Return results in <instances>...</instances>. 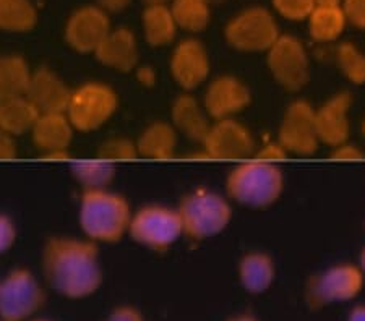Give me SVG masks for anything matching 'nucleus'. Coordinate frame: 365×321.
Masks as SVG:
<instances>
[{
	"mask_svg": "<svg viewBox=\"0 0 365 321\" xmlns=\"http://www.w3.org/2000/svg\"><path fill=\"white\" fill-rule=\"evenodd\" d=\"M170 124L175 128V132L182 133L185 138L203 143L213 120L206 112L203 102L192 96V93L184 91L174 99L173 106H170Z\"/></svg>",
	"mask_w": 365,
	"mask_h": 321,
	"instance_id": "a211bd4d",
	"label": "nucleus"
},
{
	"mask_svg": "<svg viewBox=\"0 0 365 321\" xmlns=\"http://www.w3.org/2000/svg\"><path fill=\"white\" fill-rule=\"evenodd\" d=\"M41 157L47 161H68L72 156H70L68 149H58V151H51V153L41 154Z\"/></svg>",
	"mask_w": 365,
	"mask_h": 321,
	"instance_id": "ea45409f",
	"label": "nucleus"
},
{
	"mask_svg": "<svg viewBox=\"0 0 365 321\" xmlns=\"http://www.w3.org/2000/svg\"><path fill=\"white\" fill-rule=\"evenodd\" d=\"M351 107L352 98L349 93H338L315 109V124L322 144L334 148L349 140Z\"/></svg>",
	"mask_w": 365,
	"mask_h": 321,
	"instance_id": "dca6fc26",
	"label": "nucleus"
},
{
	"mask_svg": "<svg viewBox=\"0 0 365 321\" xmlns=\"http://www.w3.org/2000/svg\"><path fill=\"white\" fill-rule=\"evenodd\" d=\"M364 133H365V124H364Z\"/></svg>",
	"mask_w": 365,
	"mask_h": 321,
	"instance_id": "8fccbe9b",
	"label": "nucleus"
},
{
	"mask_svg": "<svg viewBox=\"0 0 365 321\" xmlns=\"http://www.w3.org/2000/svg\"><path fill=\"white\" fill-rule=\"evenodd\" d=\"M226 321H260V320L252 313H235L232 317H229Z\"/></svg>",
	"mask_w": 365,
	"mask_h": 321,
	"instance_id": "37998d69",
	"label": "nucleus"
},
{
	"mask_svg": "<svg viewBox=\"0 0 365 321\" xmlns=\"http://www.w3.org/2000/svg\"><path fill=\"white\" fill-rule=\"evenodd\" d=\"M203 106L211 120L235 119L252 102V93L242 80L232 75H222L206 86Z\"/></svg>",
	"mask_w": 365,
	"mask_h": 321,
	"instance_id": "ddd939ff",
	"label": "nucleus"
},
{
	"mask_svg": "<svg viewBox=\"0 0 365 321\" xmlns=\"http://www.w3.org/2000/svg\"><path fill=\"white\" fill-rule=\"evenodd\" d=\"M146 5H166L168 2H173V0H143Z\"/></svg>",
	"mask_w": 365,
	"mask_h": 321,
	"instance_id": "49530a36",
	"label": "nucleus"
},
{
	"mask_svg": "<svg viewBox=\"0 0 365 321\" xmlns=\"http://www.w3.org/2000/svg\"><path fill=\"white\" fill-rule=\"evenodd\" d=\"M365 274L359 265L338 263L310 278L305 297L310 307L320 308L331 303L352 302L361 295Z\"/></svg>",
	"mask_w": 365,
	"mask_h": 321,
	"instance_id": "6e6552de",
	"label": "nucleus"
},
{
	"mask_svg": "<svg viewBox=\"0 0 365 321\" xmlns=\"http://www.w3.org/2000/svg\"><path fill=\"white\" fill-rule=\"evenodd\" d=\"M276 11L291 21L307 20L317 7V0H273Z\"/></svg>",
	"mask_w": 365,
	"mask_h": 321,
	"instance_id": "2f4dec72",
	"label": "nucleus"
},
{
	"mask_svg": "<svg viewBox=\"0 0 365 321\" xmlns=\"http://www.w3.org/2000/svg\"><path fill=\"white\" fill-rule=\"evenodd\" d=\"M41 270L47 288L70 300L94 295L104 279L98 243L86 237H51L41 252Z\"/></svg>",
	"mask_w": 365,
	"mask_h": 321,
	"instance_id": "f257e3e1",
	"label": "nucleus"
},
{
	"mask_svg": "<svg viewBox=\"0 0 365 321\" xmlns=\"http://www.w3.org/2000/svg\"><path fill=\"white\" fill-rule=\"evenodd\" d=\"M73 179L85 190H104L113 184L115 177V164L104 159H91V161H78L73 162L72 167Z\"/></svg>",
	"mask_w": 365,
	"mask_h": 321,
	"instance_id": "bb28decb",
	"label": "nucleus"
},
{
	"mask_svg": "<svg viewBox=\"0 0 365 321\" xmlns=\"http://www.w3.org/2000/svg\"><path fill=\"white\" fill-rule=\"evenodd\" d=\"M287 154L289 153L282 148V144L279 142H269V143H264L262 148L257 149L255 157L262 161L276 162V161L284 159V157H287Z\"/></svg>",
	"mask_w": 365,
	"mask_h": 321,
	"instance_id": "c9c22d12",
	"label": "nucleus"
},
{
	"mask_svg": "<svg viewBox=\"0 0 365 321\" xmlns=\"http://www.w3.org/2000/svg\"><path fill=\"white\" fill-rule=\"evenodd\" d=\"M75 128L66 112L61 114H39L36 124L29 135L41 154L51 151L68 149L72 143Z\"/></svg>",
	"mask_w": 365,
	"mask_h": 321,
	"instance_id": "aec40b11",
	"label": "nucleus"
},
{
	"mask_svg": "<svg viewBox=\"0 0 365 321\" xmlns=\"http://www.w3.org/2000/svg\"><path fill=\"white\" fill-rule=\"evenodd\" d=\"M0 284H2V281H0Z\"/></svg>",
	"mask_w": 365,
	"mask_h": 321,
	"instance_id": "603ef678",
	"label": "nucleus"
},
{
	"mask_svg": "<svg viewBox=\"0 0 365 321\" xmlns=\"http://www.w3.org/2000/svg\"><path fill=\"white\" fill-rule=\"evenodd\" d=\"M29 321H52V320H46V318H33V320H29Z\"/></svg>",
	"mask_w": 365,
	"mask_h": 321,
	"instance_id": "09e8293b",
	"label": "nucleus"
},
{
	"mask_svg": "<svg viewBox=\"0 0 365 321\" xmlns=\"http://www.w3.org/2000/svg\"><path fill=\"white\" fill-rule=\"evenodd\" d=\"M138 80L141 85H153L155 83V72L151 68H140L138 70Z\"/></svg>",
	"mask_w": 365,
	"mask_h": 321,
	"instance_id": "79ce46f5",
	"label": "nucleus"
},
{
	"mask_svg": "<svg viewBox=\"0 0 365 321\" xmlns=\"http://www.w3.org/2000/svg\"><path fill=\"white\" fill-rule=\"evenodd\" d=\"M132 206L125 196L108 189L85 190L78 208V223L94 243H115L128 236Z\"/></svg>",
	"mask_w": 365,
	"mask_h": 321,
	"instance_id": "f03ea898",
	"label": "nucleus"
},
{
	"mask_svg": "<svg viewBox=\"0 0 365 321\" xmlns=\"http://www.w3.org/2000/svg\"><path fill=\"white\" fill-rule=\"evenodd\" d=\"M141 25L146 43L153 48L170 44L178 33V25L168 5H148L141 15Z\"/></svg>",
	"mask_w": 365,
	"mask_h": 321,
	"instance_id": "5701e85b",
	"label": "nucleus"
},
{
	"mask_svg": "<svg viewBox=\"0 0 365 321\" xmlns=\"http://www.w3.org/2000/svg\"><path fill=\"white\" fill-rule=\"evenodd\" d=\"M346 321H365V303L352 307L347 313Z\"/></svg>",
	"mask_w": 365,
	"mask_h": 321,
	"instance_id": "a19ab883",
	"label": "nucleus"
},
{
	"mask_svg": "<svg viewBox=\"0 0 365 321\" xmlns=\"http://www.w3.org/2000/svg\"><path fill=\"white\" fill-rule=\"evenodd\" d=\"M336 63L341 73L354 85H365V54L354 44L344 43L336 49Z\"/></svg>",
	"mask_w": 365,
	"mask_h": 321,
	"instance_id": "c756f323",
	"label": "nucleus"
},
{
	"mask_svg": "<svg viewBox=\"0 0 365 321\" xmlns=\"http://www.w3.org/2000/svg\"><path fill=\"white\" fill-rule=\"evenodd\" d=\"M278 142L289 154L310 156L319 149L320 138L315 124V107L304 99H296L282 114Z\"/></svg>",
	"mask_w": 365,
	"mask_h": 321,
	"instance_id": "9b49d317",
	"label": "nucleus"
},
{
	"mask_svg": "<svg viewBox=\"0 0 365 321\" xmlns=\"http://www.w3.org/2000/svg\"><path fill=\"white\" fill-rule=\"evenodd\" d=\"M312 39L333 43L339 39L347 25L341 5H317L307 19Z\"/></svg>",
	"mask_w": 365,
	"mask_h": 321,
	"instance_id": "a878e982",
	"label": "nucleus"
},
{
	"mask_svg": "<svg viewBox=\"0 0 365 321\" xmlns=\"http://www.w3.org/2000/svg\"><path fill=\"white\" fill-rule=\"evenodd\" d=\"M343 0H317V5H341Z\"/></svg>",
	"mask_w": 365,
	"mask_h": 321,
	"instance_id": "a18cd8bd",
	"label": "nucleus"
},
{
	"mask_svg": "<svg viewBox=\"0 0 365 321\" xmlns=\"http://www.w3.org/2000/svg\"><path fill=\"white\" fill-rule=\"evenodd\" d=\"M98 7H101L104 11H120L127 7L132 0H96Z\"/></svg>",
	"mask_w": 365,
	"mask_h": 321,
	"instance_id": "58836bf2",
	"label": "nucleus"
},
{
	"mask_svg": "<svg viewBox=\"0 0 365 321\" xmlns=\"http://www.w3.org/2000/svg\"><path fill=\"white\" fill-rule=\"evenodd\" d=\"M38 14L29 0H0V29L26 33L36 26Z\"/></svg>",
	"mask_w": 365,
	"mask_h": 321,
	"instance_id": "cd10ccee",
	"label": "nucleus"
},
{
	"mask_svg": "<svg viewBox=\"0 0 365 321\" xmlns=\"http://www.w3.org/2000/svg\"><path fill=\"white\" fill-rule=\"evenodd\" d=\"M119 98L109 85L103 81H86L72 90L67 107V117L75 132H94L113 119Z\"/></svg>",
	"mask_w": 365,
	"mask_h": 321,
	"instance_id": "423d86ee",
	"label": "nucleus"
},
{
	"mask_svg": "<svg viewBox=\"0 0 365 321\" xmlns=\"http://www.w3.org/2000/svg\"><path fill=\"white\" fill-rule=\"evenodd\" d=\"M16 153H19V149H16L15 137L0 130V161L14 159V157H16Z\"/></svg>",
	"mask_w": 365,
	"mask_h": 321,
	"instance_id": "4c0bfd02",
	"label": "nucleus"
},
{
	"mask_svg": "<svg viewBox=\"0 0 365 321\" xmlns=\"http://www.w3.org/2000/svg\"><path fill=\"white\" fill-rule=\"evenodd\" d=\"M98 157L99 159L115 162L119 161H133L137 159L138 149H137V142L127 138V137H113L108 138L106 142L101 143L98 149Z\"/></svg>",
	"mask_w": 365,
	"mask_h": 321,
	"instance_id": "7c9ffc66",
	"label": "nucleus"
},
{
	"mask_svg": "<svg viewBox=\"0 0 365 321\" xmlns=\"http://www.w3.org/2000/svg\"><path fill=\"white\" fill-rule=\"evenodd\" d=\"M211 7L203 0H173L170 11L178 28L188 33H202L210 25Z\"/></svg>",
	"mask_w": 365,
	"mask_h": 321,
	"instance_id": "c85d7f7f",
	"label": "nucleus"
},
{
	"mask_svg": "<svg viewBox=\"0 0 365 321\" xmlns=\"http://www.w3.org/2000/svg\"><path fill=\"white\" fill-rule=\"evenodd\" d=\"M103 321H146V318L137 307L122 303V305L114 307Z\"/></svg>",
	"mask_w": 365,
	"mask_h": 321,
	"instance_id": "72a5a7b5",
	"label": "nucleus"
},
{
	"mask_svg": "<svg viewBox=\"0 0 365 321\" xmlns=\"http://www.w3.org/2000/svg\"><path fill=\"white\" fill-rule=\"evenodd\" d=\"M279 36L274 16L262 7L240 11L225 29L227 44L240 52H268Z\"/></svg>",
	"mask_w": 365,
	"mask_h": 321,
	"instance_id": "1a4fd4ad",
	"label": "nucleus"
},
{
	"mask_svg": "<svg viewBox=\"0 0 365 321\" xmlns=\"http://www.w3.org/2000/svg\"><path fill=\"white\" fill-rule=\"evenodd\" d=\"M109 33L108 14L94 5H86L73 11L66 25L67 44L81 54H94Z\"/></svg>",
	"mask_w": 365,
	"mask_h": 321,
	"instance_id": "2eb2a0df",
	"label": "nucleus"
},
{
	"mask_svg": "<svg viewBox=\"0 0 365 321\" xmlns=\"http://www.w3.org/2000/svg\"><path fill=\"white\" fill-rule=\"evenodd\" d=\"M0 321H4V320H2V318H0Z\"/></svg>",
	"mask_w": 365,
	"mask_h": 321,
	"instance_id": "3c124183",
	"label": "nucleus"
},
{
	"mask_svg": "<svg viewBox=\"0 0 365 321\" xmlns=\"http://www.w3.org/2000/svg\"><path fill=\"white\" fill-rule=\"evenodd\" d=\"M137 142L138 156L153 161H168L178 149V132L173 124L158 120L143 128Z\"/></svg>",
	"mask_w": 365,
	"mask_h": 321,
	"instance_id": "4be33fe9",
	"label": "nucleus"
},
{
	"mask_svg": "<svg viewBox=\"0 0 365 321\" xmlns=\"http://www.w3.org/2000/svg\"><path fill=\"white\" fill-rule=\"evenodd\" d=\"M39 112L26 96H20L0 104V130L11 137L31 133Z\"/></svg>",
	"mask_w": 365,
	"mask_h": 321,
	"instance_id": "393cba45",
	"label": "nucleus"
},
{
	"mask_svg": "<svg viewBox=\"0 0 365 321\" xmlns=\"http://www.w3.org/2000/svg\"><path fill=\"white\" fill-rule=\"evenodd\" d=\"M202 146L215 161H247L257 149L252 132L235 119L213 120Z\"/></svg>",
	"mask_w": 365,
	"mask_h": 321,
	"instance_id": "f8f14e48",
	"label": "nucleus"
},
{
	"mask_svg": "<svg viewBox=\"0 0 365 321\" xmlns=\"http://www.w3.org/2000/svg\"><path fill=\"white\" fill-rule=\"evenodd\" d=\"M25 96L39 114H61L67 112L72 90L56 72L43 67L31 73Z\"/></svg>",
	"mask_w": 365,
	"mask_h": 321,
	"instance_id": "f3484780",
	"label": "nucleus"
},
{
	"mask_svg": "<svg viewBox=\"0 0 365 321\" xmlns=\"http://www.w3.org/2000/svg\"><path fill=\"white\" fill-rule=\"evenodd\" d=\"M331 149V157L336 161H361L365 157V151L356 144H351L349 142L334 146Z\"/></svg>",
	"mask_w": 365,
	"mask_h": 321,
	"instance_id": "e433bc0d",
	"label": "nucleus"
},
{
	"mask_svg": "<svg viewBox=\"0 0 365 321\" xmlns=\"http://www.w3.org/2000/svg\"><path fill=\"white\" fill-rule=\"evenodd\" d=\"M284 190V174L276 162L253 157L239 162L226 179L229 200L249 208H268Z\"/></svg>",
	"mask_w": 365,
	"mask_h": 321,
	"instance_id": "7ed1b4c3",
	"label": "nucleus"
},
{
	"mask_svg": "<svg viewBox=\"0 0 365 321\" xmlns=\"http://www.w3.org/2000/svg\"><path fill=\"white\" fill-rule=\"evenodd\" d=\"M16 241L15 224L7 218L0 214V253H5L11 248V245Z\"/></svg>",
	"mask_w": 365,
	"mask_h": 321,
	"instance_id": "f704fd0d",
	"label": "nucleus"
},
{
	"mask_svg": "<svg viewBox=\"0 0 365 321\" xmlns=\"http://www.w3.org/2000/svg\"><path fill=\"white\" fill-rule=\"evenodd\" d=\"M359 268H361V270L364 271V274H365V247L362 248V252H361V255H359Z\"/></svg>",
	"mask_w": 365,
	"mask_h": 321,
	"instance_id": "c03bdc74",
	"label": "nucleus"
},
{
	"mask_svg": "<svg viewBox=\"0 0 365 321\" xmlns=\"http://www.w3.org/2000/svg\"><path fill=\"white\" fill-rule=\"evenodd\" d=\"M203 2H206V4H208L210 7H211V5H220V4H222V2H225V0H203Z\"/></svg>",
	"mask_w": 365,
	"mask_h": 321,
	"instance_id": "de8ad7c7",
	"label": "nucleus"
},
{
	"mask_svg": "<svg viewBox=\"0 0 365 321\" xmlns=\"http://www.w3.org/2000/svg\"><path fill=\"white\" fill-rule=\"evenodd\" d=\"M94 56L99 63L115 72H132L138 63V44L135 34L127 28L110 29Z\"/></svg>",
	"mask_w": 365,
	"mask_h": 321,
	"instance_id": "6ab92c4d",
	"label": "nucleus"
},
{
	"mask_svg": "<svg viewBox=\"0 0 365 321\" xmlns=\"http://www.w3.org/2000/svg\"><path fill=\"white\" fill-rule=\"evenodd\" d=\"M341 9L349 25L365 29V0H343Z\"/></svg>",
	"mask_w": 365,
	"mask_h": 321,
	"instance_id": "473e14b6",
	"label": "nucleus"
},
{
	"mask_svg": "<svg viewBox=\"0 0 365 321\" xmlns=\"http://www.w3.org/2000/svg\"><path fill=\"white\" fill-rule=\"evenodd\" d=\"M43 284L26 268L10 271L0 284V318L4 321H29L46 305Z\"/></svg>",
	"mask_w": 365,
	"mask_h": 321,
	"instance_id": "0eeeda50",
	"label": "nucleus"
},
{
	"mask_svg": "<svg viewBox=\"0 0 365 321\" xmlns=\"http://www.w3.org/2000/svg\"><path fill=\"white\" fill-rule=\"evenodd\" d=\"M31 73L33 70H29V65L23 57H0V104L25 96Z\"/></svg>",
	"mask_w": 365,
	"mask_h": 321,
	"instance_id": "b1692460",
	"label": "nucleus"
},
{
	"mask_svg": "<svg viewBox=\"0 0 365 321\" xmlns=\"http://www.w3.org/2000/svg\"><path fill=\"white\" fill-rule=\"evenodd\" d=\"M237 276L247 294L262 295L269 290L276 279L274 260L258 250L245 253L239 261Z\"/></svg>",
	"mask_w": 365,
	"mask_h": 321,
	"instance_id": "412c9836",
	"label": "nucleus"
},
{
	"mask_svg": "<svg viewBox=\"0 0 365 321\" xmlns=\"http://www.w3.org/2000/svg\"><path fill=\"white\" fill-rule=\"evenodd\" d=\"M178 211L184 227V237L195 242L221 233L232 219V206L227 198L208 189H198L185 195Z\"/></svg>",
	"mask_w": 365,
	"mask_h": 321,
	"instance_id": "20e7f679",
	"label": "nucleus"
},
{
	"mask_svg": "<svg viewBox=\"0 0 365 321\" xmlns=\"http://www.w3.org/2000/svg\"><path fill=\"white\" fill-rule=\"evenodd\" d=\"M210 56L200 41L184 39L175 46L169 60V72L185 93L202 86L210 77Z\"/></svg>",
	"mask_w": 365,
	"mask_h": 321,
	"instance_id": "4468645a",
	"label": "nucleus"
},
{
	"mask_svg": "<svg viewBox=\"0 0 365 321\" xmlns=\"http://www.w3.org/2000/svg\"><path fill=\"white\" fill-rule=\"evenodd\" d=\"M128 237L153 252H166L184 237V227L178 208L146 204L133 211Z\"/></svg>",
	"mask_w": 365,
	"mask_h": 321,
	"instance_id": "39448f33",
	"label": "nucleus"
},
{
	"mask_svg": "<svg viewBox=\"0 0 365 321\" xmlns=\"http://www.w3.org/2000/svg\"><path fill=\"white\" fill-rule=\"evenodd\" d=\"M267 65L276 83L287 91H300L310 80V58L297 38L281 34L267 52Z\"/></svg>",
	"mask_w": 365,
	"mask_h": 321,
	"instance_id": "9d476101",
	"label": "nucleus"
}]
</instances>
